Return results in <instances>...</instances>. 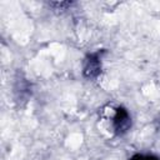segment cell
<instances>
[{
	"label": "cell",
	"mask_w": 160,
	"mask_h": 160,
	"mask_svg": "<svg viewBox=\"0 0 160 160\" xmlns=\"http://www.w3.org/2000/svg\"><path fill=\"white\" fill-rule=\"evenodd\" d=\"M104 54V50L95 51L90 55L86 56L85 62H84V76L92 79L96 78L101 72V56Z\"/></svg>",
	"instance_id": "1"
},
{
	"label": "cell",
	"mask_w": 160,
	"mask_h": 160,
	"mask_svg": "<svg viewBox=\"0 0 160 160\" xmlns=\"http://www.w3.org/2000/svg\"><path fill=\"white\" fill-rule=\"evenodd\" d=\"M131 126V118L128 112V110L122 106L118 108L115 110V114L112 116V128L114 131L118 135H124Z\"/></svg>",
	"instance_id": "2"
},
{
	"label": "cell",
	"mask_w": 160,
	"mask_h": 160,
	"mask_svg": "<svg viewBox=\"0 0 160 160\" xmlns=\"http://www.w3.org/2000/svg\"><path fill=\"white\" fill-rule=\"evenodd\" d=\"M54 10H60V11H64V10H68L69 6H71V2L69 1H55V2H50L49 4Z\"/></svg>",
	"instance_id": "3"
},
{
	"label": "cell",
	"mask_w": 160,
	"mask_h": 160,
	"mask_svg": "<svg viewBox=\"0 0 160 160\" xmlns=\"http://www.w3.org/2000/svg\"><path fill=\"white\" fill-rule=\"evenodd\" d=\"M130 160H160V159L156 158V156H152V155H140V154H138V155H134Z\"/></svg>",
	"instance_id": "4"
}]
</instances>
